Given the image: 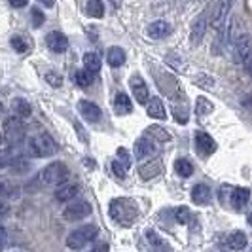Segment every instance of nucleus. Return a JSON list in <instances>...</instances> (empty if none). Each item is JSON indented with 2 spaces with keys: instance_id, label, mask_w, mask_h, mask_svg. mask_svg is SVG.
<instances>
[{
  "instance_id": "obj_1",
  "label": "nucleus",
  "mask_w": 252,
  "mask_h": 252,
  "mask_svg": "<svg viewBox=\"0 0 252 252\" xmlns=\"http://www.w3.org/2000/svg\"><path fill=\"white\" fill-rule=\"evenodd\" d=\"M110 218H112L116 224L124 227L133 226L139 218V207L133 199H127V197H116L110 201Z\"/></svg>"
},
{
  "instance_id": "obj_2",
  "label": "nucleus",
  "mask_w": 252,
  "mask_h": 252,
  "mask_svg": "<svg viewBox=\"0 0 252 252\" xmlns=\"http://www.w3.org/2000/svg\"><path fill=\"white\" fill-rule=\"evenodd\" d=\"M97 233H99V227L95 226V224L78 227L74 231H70V235L66 237V247L70 251H82L86 245H89L91 241L97 237Z\"/></svg>"
},
{
  "instance_id": "obj_3",
  "label": "nucleus",
  "mask_w": 252,
  "mask_h": 252,
  "mask_svg": "<svg viewBox=\"0 0 252 252\" xmlns=\"http://www.w3.org/2000/svg\"><path fill=\"white\" fill-rule=\"evenodd\" d=\"M233 0H218L211 8V23L209 25L216 31H224V38H227V17L231 12Z\"/></svg>"
},
{
  "instance_id": "obj_4",
  "label": "nucleus",
  "mask_w": 252,
  "mask_h": 252,
  "mask_svg": "<svg viewBox=\"0 0 252 252\" xmlns=\"http://www.w3.org/2000/svg\"><path fill=\"white\" fill-rule=\"evenodd\" d=\"M55 152H57V144L48 133L34 135L32 139L29 140V154L34 156V158H48Z\"/></svg>"
},
{
  "instance_id": "obj_5",
  "label": "nucleus",
  "mask_w": 252,
  "mask_h": 252,
  "mask_svg": "<svg viewBox=\"0 0 252 252\" xmlns=\"http://www.w3.org/2000/svg\"><path fill=\"white\" fill-rule=\"evenodd\" d=\"M70 177V171L63 161H53L42 171V180L48 186H61Z\"/></svg>"
},
{
  "instance_id": "obj_6",
  "label": "nucleus",
  "mask_w": 252,
  "mask_h": 252,
  "mask_svg": "<svg viewBox=\"0 0 252 252\" xmlns=\"http://www.w3.org/2000/svg\"><path fill=\"white\" fill-rule=\"evenodd\" d=\"M209 23H211V10H205V12H201L195 19H193L191 31H189V42H191V46L197 48V46L201 44Z\"/></svg>"
},
{
  "instance_id": "obj_7",
  "label": "nucleus",
  "mask_w": 252,
  "mask_h": 252,
  "mask_svg": "<svg viewBox=\"0 0 252 252\" xmlns=\"http://www.w3.org/2000/svg\"><path fill=\"white\" fill-rule=\"evenodd\" d=\"M4 137H6V140H8L12 146L19 144L21 140L25 139L23 122H21L19 118H8V120L4 122Z\"/></svg>"
},
{
  "instance_id": "obj_8",
  "label": "nucleus",
  "mask_w": 252,
  "mask_h": 252,
  "mask_svg": "<svg viewBox=\"0 0 252 252\" xmlns=\"http://www.w3.org/2000/svg\"><path fill=\"white\" fill-rule=\"evenodd\" d=\"M91 215V205L88 201H72L64 207L63 216L68 222H78L82 218Z\"/></svg>"
},
{
  "instance_id": "obj_9",
  "label": "nucleus",
  "mask_w": 252,
  "mask_h": 252,
  "mask_svg": "<svg viewBox=\"0 0 252 252\" xmlns=\"http://www.w3.org/2000/svg\"><path fill=\"white\" fill-rule=\"evenodd\" d=\"M78 110H80V114H82V118H84L86 122H89V124H97L102 116L101 108H99L95 102L86 101V99L78 102Z\"/></svg>"
},
{
  "instance_id": "obj_10",
  "label": "nucleus",
  "mask_w": 252,
  "mask_h": 252,
  "mask_svg": "<svg viewBox=\"0 0 252 252\" xmlns=\"http://www.w3.org/2000/svg\"><path fill=\"white\" fill-rule=\"evenodd\" d=\"M252 51V36L251 34H241L235 42V48H233V61L235 63H243L245 57Z\"/></svg>"
},
{
  "instance_id": "obj_11",
  "label": "nucleus",
  "mask_w": 252,
  "mask_h": 252,
  "mask_svg": "<svg viewBox=\"0 0 252 252\" xmlns=\"http://www.w3.org/2000/svg\"><path fill=\"white\" fill-rule=\"evenodd\" d=\"M195 148L199 152V156H211L216 150V142L211 135H207L203 131H197L195 133Z\"/></svg>"
},
{
  "instance_id": "obj_12",
  "label": "nucleus",
  "mask_w": 252,
  "mask_h": 252,
  "mask_svg": "<svg viewBox=\"0 0 252 252\" xmlns=\"http://www.w3.org/2000/svg\"><path fill=\"white\" fill-rule=\"evenodd\" d=\"M156 154V142L150 137H140L135 142V156L137 159H148Z\"/></svg>"
},
{
  "instance_id": "obj_13",
  "label": "nucleus",
  "mask_w": 252,
  "mask_h": 252,
  "mask_svg": "<svg viewBox=\"0 0 252 252\" xmlns=\"http://www.w3.org/2000/svg\"><path fill=\"white\" fill-rule=\"evenodd\" d=\"M46 44H48V48H50L51 51L63 53V51H66V48H68V38L64 36L63 32H59V31H53V32H50V34L46 36Z\"/></svg>"
},
{
  "instance_id": "obj_14",
  "label": "nucleus",
  "mask_w": 252,
  "mask_h": 252,
  "mask_svg": "<svg viewBox=\"0 0 252 252\" xmlns=\"http://www.w3.org/2000/svg\"><path fill=\"white\" fill-rule=\"evenodd\" d=\"M131 89H133V95H135V99H137L140 104H144V106H146V102H148V97H150L146 82H144L140 76H133V78H131Z\"/></svg>"
},
{
  "instance_id": "obj_15",
  "label": "nucleus",
  "mask_w": 252,
  "mask_h": 252,
  "mask_svg": "<svg viewBox=\"0 0 252 252\" xmlns=\"http://www.w3.org/2000/svg\"><path fill=\"white\" fill-rule=\"evenodd\" d=\"M161 171H163L161 159H154V161H148V163L144 165H139V175L142 180H150V178L159 177Z\"/></svg>"
},
{
  "instance_id": "obj_16",
  "label": "nucleus",
  "mask_w": 252,
  "mask_h": 252,
  "mask_svg": "<svg viewBox=\"0 0 252 252\" xmlns=\"http://www.w3.org/2000/svg\"><path fill=\"white\" fill-rule=\"evenodd\" d=\"M146 32H148V36L154 38V40H161V38H167L171 32H173V27L169 25L167 21H154V23H150L148 25V29H146Z\"/></svg>"
},
{
  "instance_id": "obj_17",
  "label": "nucleus",
  "mask_w": 252,
  "mask_h": 252,
  "mask_svg": "<svg viewBox=\"0 0 252 252\" xmlns=\"http://www.w3.org/2000/svg\"><path fill=\"white\" fill-rule=\"evenodd\" d=\"M229 203H231V207L233 209H243L247 203H249V199H251V191L247 188H231L229 189Z\"/></svg>"
},
{
  "instance_id": "obj_18",
  "label": "nucleus",
  "mask_w": 252,
  "mask_h": 252,
  "mask_svg": "<svg viewBox=\"0 0 252 252\" xmlns=\"http://www.w3.org/2000/svg\"><path fill=\"white\" fill-rule=\"evenodd\" d=\"M78 191H80V186L78 184H68V182H64L61 184L59 188L55 189V199L57 201H72L76 195H78Z\"/></svg>"
},
{
  "instance_id": "obj_19",
  "label": "nucleus",
  "mask_w": 252,
  "mask_h": 252,
  "mask_svg": "<svg viewBox=\"0 0 252 252\" xmlns=\"http://www.w3.org/2000/svg\"><path fill=\"white\" fill-rule=\"evenodd\" d=\"M211 195H213V191L207 184H197L191 189V201L195 205H207L211 201Z\"/></svg>"
},
{
  "instance_id": "obj_20",
  "label": "nucleus",
  "mask_w": 252,
  "mask_h": 252,
  "mask_svg": "<svg viewBox=\"0 0 252 252\" xmlns=\"http://www.w3.org/2000/svg\"><path fill=\"white\" fill-rule=\"evenodd\" d=\"M146 112H148V116L156 118V120H165L167 118L165 106L159 97H154V99H150V101L146 102Z\"/></svg>"
},
{
  "instance_id": "obj_21",
  "label": "nucleus",
  "mask_w": 252,
  "mask_h": 252,
  "mask_svg": "<svg viewBox=\"0 0 252 252\" xmlns=\"http://www.w3.org/2000/svg\"><path fill=\"white\" fill-rule=\"evenodd\" d=\"M84 66H86V70L91 72V74H97L99 70H101V55L99 53H95V51H89L84 55Z\"/></svg>"
},
{
  "instance_id": "obj_22",
  "label": "nucleus",
  "mask_w": 252,
  "mask_h": 252,
  "mask_svg": "<svg viewBox=\"0 0 252 252\" xmlns=\"http://www.w3.org/2000/svg\"><path fill=\"white\" fill-rule=\"evenodd\" d=\"M106 61H108V64L114 66V68L122 66V64L126 63V51L122 50V48H118V46H114V48H110L108 53H106Z\"/></svg>"
},
{
  "instance_id": "obj_23",
  "label": "nucleus",
  "mask_w": 252,
  "mask_h": 252,
  "mask_svg": "<svg viewBox=\"0 0 252 252\" xmlns=\"http://www.w3.org/2000/svg\"><path fill=\"white\" fill-rule=\"evenodd\" d=\"M114 112L120 116H126L131 112V99L127 97L126 93H118L114 99Z\"/></svg>"
},
{
  "instance_id": "obj_24",
  "label": "nucleus",
  "mask_w": 252,
  "mask_h": 252,
  "mask_svg": "<svg viewBox=\"0 0 252 252\" xmlns=\"http://www.w3.org/2000/svg\"><path fill=\"white\" fill-rule=\"evenodd\" d=\"M227 247L229 251H243L247 247V235L243 231H233L229 237H227Z\"/></svg>"
},
{
  "instance_id": "obj_25",
  "label": "nucleus",
  "mask_w": 252,
  "mask_h": 252,
  "mask_svg": "<svg viewBox=\"0 0 252 252\" xmlns=\"http://www.w3.org/2000/svg\"><path fill=\"white\" fill-rule=\"evenodd\" d=\"M146 137H154V139L161 140V142H167V140H171V135H169V131L163 129V127L159 126H150L146 129Z\"/></svg>"
},
{
  "instance_id": "obj_26",
  "label": "nucleus",
  "mask_w": 252,
  "mask_h": 252,
  "mask_svg": "<svg viewBox=\"0 0 252 252\" xmlns=\"http://www.w3.org/2000/svg\"><path fill=\"white\" fill-rule=\"evenodd\" d=\"M13 110L15 114L19 116V118H29L31 112H32V108H31V104L25 101V99H13Z\"/></svg>"
},
{
  "instance_id": "obj_27",
  "label": "nucleus",
  "mask_w": 252,
  "mask_h": 252,
  "mask_svg": "<svg viewBox=\"0 0 252 252\" xmlns=\"http://www.w3.org/2000/svg\"><path fill=\"white\" fill-rule=\"evenodd\" d=\"M175 171H177L178 175H180V177H191V173H193V165L189 163L188 159H184V158H182V159H177V161H175Z\"/></svg>"
},
{
  "instance_id": "obj_28",
  "label": "nucleus",
  "mask_w": 252,
  "mask_h": 252,
  "mask_svg": "<svg viewBox=\"0 0 252 252\" xmlns=\"http://www.w3.org/2000/svg\"><path fill=\"white\" fill-rule=\"evenodd\" d=\"M197 104H195V112L197 116H207V114H211L215 110V106H213V102L209 101V99H205V97H197Z\"/></svg>"
},
{
  "instance_id": "obj_29",
  "label": "nucleus",
  "mask_w": 252,
  "mask_h": 252,
  "mask_svg": "<svg viewBox=\"0 0 252 252\" xmlns=\"http://www.w3.org/2000/svg\"><path fill=\"white\" fill-rule=\"evenodd\" d=\"M88 13L91 17H102L104 6H102L101 0H88Z\"/></svg>"
},
{
  "instance_id": "obj_30",
  "label": "nucleus",
  "mask_w": 252,
  "mask_h": 252,
  "mask_svg": "<svg viewBox=\"0 0 252 252\" xmlns=\"http://www.w3.org/2000/svg\"><path fill=\"white\" fill-rule=\"evenodd\" d=\"M76 84L80 88H89L93 84V74L88 72V70H78L76 72Z\"/></svg>"
},
{
  "instance_id": "obj_31",
  "label": "nucleus",
  "mask_w": 252,
  "mask_h": 252,
  "mask_svg": "<svg viewBox=\"0 0 252 252\" xmlns=\"http://www.w3.org/2000/svg\"><path fill=\"white\" fill-rule=\"evenodd\" d=\"M17 158H15V154H13L12 148H6V150H0V167H10L13 165Z\"/></svg>"
},
{
  "instance_id": "obj_32",
  "label": "nucleus",
  "mask_w": 252,
  "mask_h": 252,
  "mask_svg": "<svg viewBox=\"0 0 252 252\" xmlns=\"http://www.w3.org/2000/svg\"><path fill=\"white\" fill-rule=\"evenodd\" d=\"M112 173L120 178V180H124V178L127 177V167L122 163L120 159H114V161H112Z\"/></svg>"
},
{
  "instance_id": "obj_33",
  "label": "nucleus",
  "mask_w": 252,
  "mask_h": 252,
  "mask_svg": "<svg viewBox=\"0 0 252 252\" xmlns=\"http://www.w3.org/2000/svg\"><path fill=\"white\" fill-rule=\"evenodd\" d=\"M12 48L17 53H25L29 50V44H27V40L23 36H13L12 38Z\"/></svg>"
},
{
  "instance_id": "obj_34",
  "label": "nucleus",
  "mask_w": 252,
  "mask_h": 252,
  "mask_svg": "<svg viewBox=\"0 0 252 252\" xmlns=\"http://www.w3.org/2000/svg\"><path fill=\"white\" fill-rule=\"evenodd\" d=\"M46 82H48L50 86H53V88H61V86H63L61 74H57V72H53V70H50V72L46 74Z\"/></svg>"
},
{
  "instance_id": "obj_35",
  "label": "nucleus",
  "mask_w": 252,
  "mask_h": 252,
  "mask_svg": "<svg viewBox=\"0 0 252 252\" xmlns=\"http://www.w3.org/2000/svg\"><path fill=\"white\" fill-rule=\"evenodd\" d=\"M10 193H12V186H8V184L0 182V213L6 209V203H4V199H6Z\"/></svg>"
},
{
  "instance_id": "obj_36",
  "label": "nucleus",
  "mask_w": 252,
  "mask_h": 252,
  "mask_svg": "<svg viewBox=\"0 0 252 252\" xmlns=\"http://www.w3.org/2000/svg\"><path fill=\"white\" fill-rule=\"evenodd\" d=\"M175 218H177V222H180V224H188L189 222L188 207H178L177 211H175Z\"/></svg>"
},
{
  "instance_id": "obj_37",
  "label": "nucleus",
  "mask_w": 252,
  "mask_h": 252,
  "mask_svg": "<svg viewBox=\"0 0 252 252\" xmlns=\"http://www.w3.org/2000/svg\"><path fill=\"white\" fill-rule=\"evenodd\" d=\"M32 25L34 27H40L42 25V23H44V21H46V17H44V13L40 12V10H38V8H34V10H32Z\"/></svg>"
},
{
  "instance_id": "obj_38",
  "label": "nucleus",
  "mask_w": 252,
  "mask_h": 252,
  "mask_svg": "<svg viewBox=\"0 0 252 252\" xmlns=\"http://www.w3.org/2000/svg\"><path fill=\"white\" fill-rule=\"evenodd\" d=\"M118 158H120V159H122V163L126 165L127 169H129V167H131V156H129V154H127V150H126V148H118Z\"/></svg>"
},
{
  "instance_id": "obj_39",
  "label": "nucleus",
  "mask_w": 252,
  "mask_h": 252,
  "mask_svg": "<svg viewBox=\"0 0 252 252\" xmlns=\"http://www.w3.org/2000/svg\"><path fill=\"white\" fill-rule=\"evenodd\" d=\"M243 66H245V70L252 76V51L245 57V61H243Z\"/></svg>"
},
{
  "instance_id": "obj_40",
  "label": "nucleus",
  "mask_w": 252,
  "mask_h": 252,
  "mask_svg": "<svg viewBox=\"0 0 252 252\" xmlns=\"http://www.w3.org/2000/svg\"><path fill=\"white\" fill-rule=\"evenodd\" d=\"M6 243H8V233H6V229H4V227H0V252L4 251Z\"/></svg>"
},
{
  "instance_id": "obj_41",
  "label": "nucleus",
  "mask_w": 252,
  "mask_h": 252,
  "mask_svg": "<svg viewBox=\"0 0 252 252\" xmlns=\"http://www.w3.org/2000/svg\"><path fill=\"white\" fill-rule=\"evenodd\" d=\"M8 2H10V6H13V8H25L29 0H8Z\"/></svg>"
},
{
  "instance_id": "obj_42",
  "label": "nucleus",
  "mask_w": 252,
  "mask_h": 252,
  "mask_svg": "<svg viewBox=\"0 0 252 252\" xmlns=\"http://www.w3.org/2000/svg\"><path fill=\"white\" fill-rule=\"evenodd\" d=\"M89 252H108V245H106V243H102V245H97L93 251H89Z\"/></svg>"
},
{
  "instance_id": "obj_43",
  "label": "nucleus",
  "mask_w": 252,
  "mask_h": 252,
  "mask_svg": "<svg viewBox=\"0 0 252 252\" xmlns=\"http://www.w3.org/2000/svg\"><path fill=\"white\" fill-rule=\"evenodd\" d=\"M42 2H44L48 8H51V6H53V0H42Z\"/></svg>"
},
{
  "instance_id": "obj_44",
  "label": "nucleus",
  "mask_w": 252,
  "mask_h": 252,
  "mask_svg": "<svg viewBox=\"0 0 252 252\" xmlns=\"http://www.w3.org/2000/svg\"><path fill=\"white\" fill-rule=\"evenodd\" d=\"M249 222L252 224V213H251V216H249Z\"/></svg>"
},
{
  "instance_id": "obj_45",
  "label": "nucleus",
  "mask_w": 252,
  "mask_h": 252,
  "mask_svg": "<svg viewBox=\"0 0 252 252\" xmlns=\"http://www.w3.org/2000/svg\"><path fill=\"white\" fill-rule=\"evenodd\" d=\"M0 142H2V135H0Z\"/></svg>"
},
{
  "instance_id": "obj_46",
  "label": "nucleus",
  "mask_w": 252,
  "mask_h": 252,
  "mask_svg": "<svg viewBox=\"0 0 252 252\" xmlns=\"http://www.w3.org/2000/svg\"><path fill=\"white\" fill-rule=\"evenodd\" d=\"M251 252H252V251H251Z\"/></svg>"
}]
</instances>
